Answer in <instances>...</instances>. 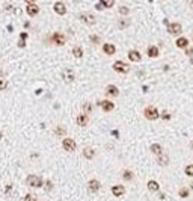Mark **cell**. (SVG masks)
<instances>
[{"mask_svg":"<svg viewBox=\"0 0 193 201\" xmlns=\"http://www.w3.org/2000/svg\"><path fill=\"white\" fill-rule=\"evenodd\" d=\"M80 20L85 21V23L89 24V26H92V24L96 23V17H95L94 14H91V12H85V14H82V15H80Z\"/></svg>","mask_w":193,"mask_h":201,"instance_id":"cell-8","label":"cell"},{"mask_svg":"<svg viewBox=\"0 0 193 201\" xmlns=\"http://www.w3.org/2000/svg\"><path fill=\"white\" fill-rule=\"evenodd\" d=\"M24 201H36V197H35L33 194H27L24 197Z\"/></svg>","mask_w":193,"mask_h":201,"instance_id":"cell-34","label":"cell"},{"mask_svg":"<svg viewBox=\"0 0 193 201\" xmlns=\"http://www.w3.org/2000/svg\"><path fill=\"white\" fill-rule=\"evenodd\" d=\"M113 70L116 73H121V74H127L128 71H130V65H127L125 62H122V61H116L113 63Z\"/></svg>","mask_w":193,"mask_h":201,"instance_id":"cell-5","label":"cell"},{"mask_svg":"<svg viewBox=\"0 0 193 201\" xmlns=\"http://www.w3.org/2000/svg\"><path fill=\"white\" fill-rule=\"evenodd\" d=\"M76 121H77V126L79 127H85V126H88V123H89V116L86 114H79Z\"/></svg>","mask_w":193,"mask_h":201,"instance_id":"cell-11","label":"cell"},{"mask_svg":"<svg viewBox=\"0 0 193 201\" xmlns=\"http://www.w3.org/2000/svg\"><path fill=\"white\" fill-rule=\"evenodd\" d=\"M128 24H130V21H128V20H119V23H118L119 29H125Z\"/></svg>","mask_w":193,"mask_h":201,"instance_id":"cell-33","label":"cell"},{"mask_svg":"<svg viewBox=\"0 0 193 201\" xmlns=\"http://www.w3.org/2000/svg\"><path fill=\"white\" fill-rule=\"evenodd\" d=\"M98 106L103 109V112H106V114H109V112H112V110L115 109L113 102H109V100H101V102H98Z\"/></svg>","mask_w":193,"mask_h":201,"instance_id":"cell-7","label":"cell"},{"mask_svg":"<svg viewBox=\"0 0 193 201\" xmlns=\"http://www.w3.org/2000/svg\"><path fill=\"white\" fill-rule=\"evenodd\" d=\"M122 177H124V180H127V182H131V180L134 178V174L131 171H128V169H125V171L122 172Z\"/></svg>","mask_w":193,"mask_h":201,"instance_id":"cell-27","label":"cell"},{"mask_svg":"<svg viewBox=\"0 0 193 201\" xmlns=\"http://www.w3.org/2000/svg\"><path fill=\"white\" fill-rule=\"evenodd\" d=\"M8 86V82L5 80V79H0V91H3V89H6Z\"/></svg>","mask_w":193,"mask_h":201,"instance_id":"cell-35","label":"cell"},{"mask_svg":"<svg viewBox=\"0 0 193 201\" xmlns=\"http://www.w3.org/2000/svg\"><path fill=\"white\" fill-rule=\"evenodd\" d=\"M168 32L170 35H180L183 32V27H181L180 23H169L168 24Z\"/></svg>","mask_w":193,"mask_h":201,"instance_id":"cell-9","label":"cell"},{"mask_svg":"<svg viewBox=\"0 0 193 201\" xmlns=\"http://www.w3.org/2000/svg\"><path fill=\"white\" fill-rule=\"evenodd\" d=\"M98 3L103 5V8H107V9H110V8H113V5H115V0H100Z\"/></svg>","mask_w":193,"mask_h":201,"instance_id":"cell-25","label":"cell"},{"mask_svg":"<svg viewBox=\"0 0 193 201\" xmlns=\"http://www.w3.org/2000/svg\"><path fill=\"white\" fill-rule=\"evenodd\" d=\"M128 59H130L131 62H139L142 59V55L137 50H130L128 51Z\"/></svg>","mask_w":193,"mask_h":201,"instance_id":"cell-17","label":"cell"},{"mask_svg":"<svg viewBox=\"0 0 193 201\" xmlns=\"http://www.w3.org/2000/svg\"><path fill=\"white\" fill-rule=\"evenodd\" d=\"M186 55L192 56V55H193V49H186Z\"/></svg>","mask_w":193,"mask_h":201,"instance_id":"cell-38","label":"cell"},{"mask_svg":"<svg viewBox=\"0 0 193 201\" xmlns=\"http://www.w3.org/2000/svg\"><path fill=\"white\" fill-rule=\"evenodd\" d=\"M157 162H158V165L160 166H166L169 163V156L168 154H160V156H157Z\"/></svg>","mask_w":193,"mask_h":201,"instance_id":"cell-19","label":"cell"},{"mask_svg":"<svg viewBox=\"0 0 193 201\" xmlns=\"http://www.w3.org/2000/svg\"><path fill=\"white\" fill-rule=\"evenodd\" d=\"M50 41H53V44H56V45H65L67 44L65 35L61 33V32H55V33L50 36Z\"/></svg>","mask_w":193,"mask_h":201,"instance_id":"cell-3","label":"cell"},{"mask_svg":"<svg viewBox=\"0 0 193 201\" xmlns=\"http://www.w3.org/2000/svg\"><path fill=\"white\" fill-rule=\"evenodd\" d=\"M55 12L57 15H65L67 14V6L62 2H56L55 3Z\"/></svg>","mask_w":193,"mask_h":201,"instance_id":"cell-15","label":"cell"},{"mask_svg":"<svg viewBox=\"0 0 193 201\" xmlns=\"http://www.w3.org/2000/svg\"><path fill=\"white\" fill-rule=\"evenodd\" d=\"M24 2L27 3V5H35V3H36V0H24Z\"/></svg>","mask_w":193,"mask_h":201,"instance_id":"cell-39","label":"cell"},{"mask_svg":"<svg viewBox=\"0 0 193 201\" xmlns=\"http://www.w3.org/2000/svg\"><path fill=\"white\" fill-rule=\"evenodd\" d=\"M163 118H164V120H169V118H170V115H169L168 112H163Z\"/></svg>","mask_w":193,"mask_h":201,"instance_id":"cell-40","label":"cell"},{"mask_svg":"<svg viewBox=\"0 0 193 201\" xmlns=\"http://www.w3.org/2000/svg\"><path fill=\"white\" fill-rule=\"evenodd\" d=\"M146 53H148V56H149V57H157V56H158V47L149 45V47H148V50H146Z\"/></svg>","mask_w":193,"mask_h":201,"instance_id":"cell-22","label":"cell"},{"mask_svg":"<svg viewBox=\"0 0 193 201\" xmlns=\"http://www.w3.org/2000/svg\"><path fill=\"white\" fill-rule=\"evenodd\" d=\"M119 14L122 15V17H127V15L130 14V9H128L127 6H121L119 8Z\"/></svg>","mask_w":193,"mask_h":201,"instance_id":"cell-31","label":"cell"},{"mask_svg":"<svg viewBox=\"0 0 193 201\" xmlns=\"http://www.w3.org/2000/svg\"><path fill=\"white\" fill-rule=\"evenodd\" d=\"M187 45H189V39L184 38V36H181V38L176 39V47H178V49H187Z\"/></svg>","mask_w":193,"mask_h":201,"instance_id":"cell-21","label":"cell"},{"mask_svg":"<svg viewBox=\"0 0 193 201\" xmlns=\"http://www.w3.org/2000/svg\"><path fill=\"white\" fill-rule=\"evenodd\" d=\"M184 172H186L189 177H193V163H192V165H187V166L184 168Z\"/></svg>","mask_w":193,"mask_h":201,"instance_id":"cell-30","label":"cell"},{"mask_svg":"<svg viewBox=\"0 0 193 201\" xmlns=\"http://www.w3.org/2000/svg\"><path fill=\"white\" fill-rule=\"evenodd\" d=\"M2 138H3V133H2V132H0V139H2Z\"/></svg>","mask_w":193,"mask_h":201,"instance_id":"cell-42","label":"cell"},{"mask_svg":"<svg viewBox=\"0 0 193 201\" xmlns=\"http://www.w3.org/2000/svg\"><path fill=\"white\" fill-rule=\"evenodd\" d=\"M115 51H116V47L113 44H109V42L103 44V53H104V55L112 56V55H115Z\"/></svg>","mask_w":193,"mask_h":201,"instance_id":"cell-13","label":"cell"},{"mask_svg":"<svg viewBox=\"0 0 193 201\" xmlns=\"http://www.w3.org/2000/svg\"><path fill=\"white\" fill-rule=\"evenodd\" d=\"M53 189V183L50 182V180H47V183H45V190L48 192V190H51Z\"/></svg>","mask_w":193,"mask_h":201,"instance_id":"cell-36","label":"cell"},{"mask_svg":"<svg viewBox=\"0 0 193 201\" xmlns=\"http://www.w3.org/2000/svg\"><path fill=\"white\" fill-rule=\"evenodd\" d=\"M62 79H63L65 83H73L74 79H76V74H74V71L71 68H63L62 70Z\"/></svg>","mask_w":193,"mask_h":201,"instance_id":"cell-6","label":"cell"},{"mask_svg":"<svg viewBox=\"0 0 193 201\" xmlns=\"http://www.w3.org/2000/svg\"><path fill=\"white\" fill-rule=\"evenodd\" d=\"M2 77H3V71H2V70H0V79H2Z\"/></svg>","mask_w":193,"mask_h":201,"instance_id":"cell-41","label":"cell"},{"mask_svg":"<svg viewBox=\"0 0 193 201\" xmlns=\"http://www.w3.org/2000/svg\"><path fill=\"white\" fill-rule=\"evenodd\" d=\"M82 109H83V114L89 115L91 112H92V104H91L89 102H85V103H83V106H82Z\"/></svg>","mask_w":193,"mask_h":201,"instance_id":"cell-26","label":"cell"},{"mask_svg":"<svg viewBox=\"0 0 193 201\" xmlns=\"http://www.w3.org/2000/svg\"><path fill=\"white\" fill-rule=\"evenodd\" d=\"M104 92H106L107 97H118V95H119V89H118L115 85H107Z\"/></svg>","mask_w":193,"mask_h":201,"instance_id":"cell-10","label":"cell"},{"mask_svg":"<svg viewBox=\"0 0 193 201\" xmlns=\"http://www.w3.org/2000/svg\"><path fill=\"white\" fill-rule=\"evenodd\" d=\"M143 115H145V118L149 120V121H155L160 116L158 114V110L155 106H146V108L143 109Z\"/></svg>","mask_w":193,"mask_h":201,"instance_id":"cell-1","label":"cell"},{"mask_svg":"<svg viewBox=\"0 0 193 201\" xmlns=\"http://www.w3.org/2000/svg\"><path fill=\"white\" fill-rule=\"evenodd\" d=\"M112 194H113L115 197H122V195L125 194V188L121 186V184H115V186L112 188Z\"/></svg>","mask_w":193,"mask_h":201,"instance_id":"cell-16","label":"cell"},{"mask_svg":"<svg viewBox=\"0 0 193 201\" xmlns=\"http://www.w3.org/2000/svg\"><path fill=\"white\" fill-rule=\"evenodd\" d=\"M26 12H27V15H30V17H36V15L39 14V6L38 5H27Z\"/></svg>","mask_w":193,"mask_h":201,"instance_id":"cell-14","label":"cell"},{"mask_svg":"<svg viewBox=\"0 0 193 201\" xmlns=\"http://www.w3.org/2000/svg\"><path fill=\"white\" fill-rule=\"evenodd\" d=\"M20 38H21V39H27V33H26V32H21V33H20Z\"/></svg>","mask_w":193,"mask_h":201,"instance_id":"cell-37","label":"cell"},{"mask_svg":"<svg viewBox=\"0 0 193 201\" xmlns=\"http://www.w3.org/2000/svg\"><path fill=\"white\" fill-rule=\"evenodd\" d=\"M88 189L91 190V192H94V194H95V192H98V190L101 189V183L98 182V180H95V178H94V180H91V182L88 183Z\"/></svg>","mask_w":193,"mask_h":201,"instance_id":"cell-12","label":"cell"},{"mask_svg":"<svg viewBox=\"0 0 193 201\" xmlns=\"http://www.w3.org/2000/svg\"><path fill=\"white\" fill-rule=\"evenodd\" d=\"M148 189L151 190V192H157V190L160 189V184L155 182V180H149L148 182Z\"/></svg>","mask_w":193,"mask_h":201,"instance_id":"cell-23","label":"cell"},{"mask_svg":"<svg viewBox=\"0 0 193 201\" xmlns=\"http://www.w3.org/2000/svg\"><path fill=\"white\" fill-rule=\"evenodd\" d=\"M62 147H63V150L68 151V153H73L74 150H76V141L71 139V138H63V141H62Z\"/></svg>","mask_w":193,"mask_h":201,"instance_id":"cell-4","label":"cell"},{"mask_svg":"<svg viewBox=\"0 0 193 201\" xmlns=\"http://www.w3.org/2000/svg\"><path fill=\"white\" fill-rule=\"evenodd\" d=\"M189 2H190V5H193V0H189Z\"/></svg>","mask_w":193,"mask_h":201,"instance_id":"cell-43","label":"cell"},{"mask_svg":"<svg viewBox=\"0 0 193 201\" xmlns=\"http://www.w3.org/2000/svg\"><path fill=\"white\" fill-rule=\"evenodd\" d=\"M55 133L57 135V136H65V133H67V129L65 127H56V130H55Z\"/></svg>","mask_w":193,"mask_h":201,"instance_id":"cell-29","label":"cell"},{"mask_svg":"<svg viewBox=\"0 0 193 201\" xmlns=\"http://www.w3.org/2000/svg\"><path fill=\"white\" fill-rule=\"evenodd\" d=\"M151 153L155 156H160V154H163V147L160 145V144H152L151 145Z\"/></svg>","mask_w":193,"mask_h":201,"instance_id":"cell-20","label":"cell"},{"mask_svg":"<svg viewBox=\"0 0 193 201\" xmlns=\"http://www.w3.org/2000/svg\"><path fill=\"white\" fill-rule=\"evenodd\" d=\"M192 148H193V142H192Z\"/></svg>","mask_w":193,"mask_h":201,"instance_id":"cell-44","label":"cell"},{"mask_svg":"<svg viewBox=\"0 0 193 201\" xmlns=\"http://www.w3.org/2000/svg\"><path fill=\"white\" fill-rule=\"evenodd\" d=\"M73 56H74V57H77V59H80V57L83 56V50H82V47H80V45L73 47Z\"/></svg>","mask_w":193,"mask_h":201,"instance_id":"cell-24","label":"cell"},{"mask_svg":"<svg viewBox=\"0 0 193 201\" xmlns=\"http://www.w3.org/2000/svg\"><path fill=\"white\" fill-rule=\"evenodd\" d=\"M89 41L92 42V44H100V36L98 35H91L89 36Z\"/></svg>","mask_w":193,"mask_h":201,"instance_id":"cell-32","label":"cell"},{"mask_svg":"<svg viewBox=\"0 0 193 201\" xmlns=\"http://www.w3.org/2000/svg\"><path fill=\"white\" fill-rule=\"evenodd\" d=\"M26 184L30 188H41L42 186V178L39 176H36V174H30V176H27V178H26Z\"/></svg>","mask_w":193,"mask_h":201,"instance_id":"cell-2","label":"cell"},{"mask_svg":"<svg viewBox=\"0 0 193 201\" xmlns=\"http://www.w3.org/2000/svg\"><path fill=\"white\" fill-rule=\"evenodd\" d=\"M83 156L85 159H88V160H92L94 156H95V151H94V148H91V147H86L83 150Z\"/></svg>","mask_w":193,"mask_h":201,"instance_id":"cell-18","label":"cell"},{"mask_svg":"<svg viewBox=\"0 0 193 201\" xmlns=\"http://www.w3.org/2000/svg\"><path fill=\"white\" fill-rule=\"evenodd\" d=\"M178 194H180V197H181V198H187V197L190 195V190L187 189V188H181V189L178 190Z\"/></svg>","mask_w":193,"mask_h":201,"instance_id":"cell-28","label":"cell"}]
</instances>
